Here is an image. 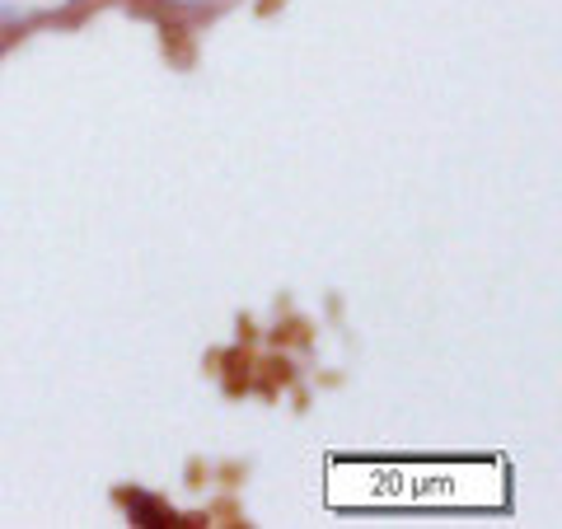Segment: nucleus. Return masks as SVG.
Masks as SVG:
<instances>
[{
  "instance_id": "1",
  "label": "nucleus",
  "mask_w": 562,
  "mask_h": 529,
  "mask_svg": "<svg viewBox=\"0 0 562 529\" xmlns=\"http://www.w3.org/2000/svg\"><path fill=\"white\" fill-rule=\"evenodd\" d=\"M127 516L136 525H146V529H165V525H179V516H173L169 506H160L155 497H140V492H132L127 497Z\"/></svg>"
}]
</instances>
